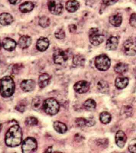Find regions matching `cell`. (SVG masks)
Returning <instances> with one entry per match:
<instances>
[{
    "mask_svg": "<svg viewBox=\"0 0 136 153\" xmlns=\"http://www.w3.org/2000/svg\"><path fill=\"white\" fill-rule=\"evenodd\" d=\"M128 150L130 152L136 153V139L132 140L130 142Z\"/></svg>",
    "mask_w": 136,
    "mask_h": 153,
    "instance_id": "cell-34",
    "label": "cell"
},
{
    "mask_svg": "<svg viewBox=\"0 0 136 153\" xmlns=\"http://www.w3.org/2000/svg\"><path fill=\"white\" fill-rule=\"evenodd\" d=\"M90 42L92 45L98 46L104 41V36L99 32L97 28H92L89 31Z\"/></svg>",
    "mask_w": 136,
    "mask_h": 153,
    "instance_id": "cell-9",
    "label": "cell"
},
{
    "mask_svg": "<svg viewBox=\"0 0 136 153\" xmlns=\"http://www.w3.org/2000/svg\"><path fill=\"white\" fill-rule=\"evenodd\" d=\"M15 85L11 77L5 76L1 79L0 93L4 97H9L13 94L15 90Z\"/></svg>",
    "mask_w": 136,
    "mask_h": 153,
    "instance_id": "cell-2",
    "label": "cell"
},
{
    "mask_svg": "<svg viewBox=\"0 0 136 153\" xmlns=\"http://www.w3.org/2000/svg\"><path fill=\"white\" fill-rule=\"evenodd\" d=\"M111 63L110 59L104 55H99L95 60V65L96 68L102 71L108 70L110 67Z\"/></svg>",
    "mask_w": 136,
    "mask_h": 153,
    "instance_id": "cell-4",
    "label": "cell"
},
{
    "mask_svg": "<svg viewBox=\"0 0 136 153\" xmlns=\"http://www.w3.org/2000/svg\"><path fill=\"white\" fill-rule=\"evenodd\" d=\"M90 88V83L85 80L77 82L73 87L76 92L80 94L86 93L89 90Z\"/></svg>",
    "mask_w": 136,
    "mask_h": 153,
    "instance_id": "cell-10",
    "label": "cell"
},
{
    "mask_svg": "<svg viewBox=\"0 0 136 153\" xmlns=\"http://www.w3.org/2000/svg\"><path fill=\"white\" fill-rule=\"evenodd\" d=\"M49 41L45 37H41L37 41L36 48L37 50L40 52L45 51L49 48Z\"/></svg>",
    "mask_w": 136,
    "mask_h": 153,
    "instance_id": "cell-13",
    "label": "cell"
},
{
    "mask_svg": "<svg viewBox=\"0 0 136 153\" xmlns=\"http://www.w3.org/2000/svg\"><path fill=\"white\" fill-rule=\"evenodd\" d=\"M123 50L126 55L129 56L136 55V38H131L125 41L123 45Z\"/></svg>",
    "mask_w": 136,
    "mask_h": 153,
    "instance_id": "cell-6",
    "label": "cell"
},
{
    "mask_svg": "<svg viewBox=\"0 0 136 153\" xmlns=\"http://www.w3.org/2000/svg\"><path fill=\"white\" fill-rule=\"evenodd\" d=\"M119 44V40L116 37L112 36L107 40L106 49L109 51L116 50Z\"/></svg>",
    "mask_w": 136,
    "mask_h": 153,
    "instance_id": "cell-16",
    "label": "cell"
},
{
    "mask_svg": "<svg viewBox=\"0 0 136 153\" xmlns=\"http://www.w3.org/2000/svg\"><path fill=\"white\" fill-rule=\"evenodd\" d=\"M134 74L135 76V78H136V68L134 70Z\"/></svg>",
    "mask_w": 136,
    "mask_h": 153,
    "instance_id": "cell-39",
    "label": "cell"
},
{
    "mask_svg": "<svg viewBox=\"0 0 136 153\" xmlns=\"http://www.w3.org/2000/svg\"><path fill=\"white\" fill-rule=\"evenodd\" d=\"M109 22L115 27H118L121 26L122 22V16L120 13L113 14L109 17Z\"/></svg>",
    "mask_w": 136,
    "mask_h": 153,
    "instance_id": "cell-21",
    "label": "cell"
},
{
    "mask_svg": "<svg viewBox=\"0 0 136 153\" xmlns=\"http://www.w3.org/2000/svg\"><path fill=\"white\" fill-rule=\"evenodd\" d=\"M34 8V4L30 1H26L20 4L19 9L21 13H25L32 11Z\"/></svg>",
    "mask_w": 136,
    "mask_h": 153,
    "instance_id": "cell-22",
    "label": "cell"
},
{
    "mask_svg": "<svg viewBox=\"0 0 136 153\" xmlns=\"http://www.w3.org/2000/svg\"><path fill=\"white\" fill-rule=\"evenodd\" d=\"M53 127L56 132L62 134L66 133L67 131V127L65 124L60 121L54 122Z\"/></svg>",
    "mask_w": 136,
    "mask_h": 153,
    "instance_id": "cell-23",
    "label": "cell"
},
{
    "mask_svg": "<svg viewBox=\"0 0 136 153\" xmlns=\"http://www.w3.org/2000/svg\"><path fill=\"white\" fill-rule=\"evenodd\" d=\"M79 7L80 4L76 0H69L66 3V9L69 13H74L79 9Z\"/></svg>",
    "mask_w": 136,
    "mask_h": 153,
    "instance_id": "cell-17",
    "label": "cell"
},
{
    "mask_svg": "<svg viewBox=\"0 0 136 153\" xmlns=\"http://www.w3.org/2000/svg\"><path fill=\"white\" fill-rule=\"evenodd\" d=\"M16 41L11 38H4L2 42L3 48L8 51H12L14 50L16 48Z\"/></svg>",
    "mask_w": 136,
    "mask_h": 153,
    "instance_id": "cell-14",
    "label": "cell"
},
{
    "mask_svg": "<svg viewBox=\"0 0 136 153\" xmlns=\"http://www.w3.org/2000/svg\"><path fill=\"white\" fill-rule=\"evenodd\" d=\"M85 57L81 55H74L73 58V63L75 65L81 66L83 65L85 62Z\"/></svg>",
    "mask_w": 136,
    "mask_h": 153,
    "instance_id": "cell-29",
    "label": "cell"
},
{
    "mask_svg": "<svg viewBox=\"0 0 136 153\" xmlns=\"http://www.w3.org/2000/svg\"><path fill=\"white\" fill-rule=\"evenodd\" d=\"M129 23L131 26L136 28V13H133L131 14Z\"/></svg>",
    "mask_w": 136,
    "mask_h": 153,
    "instance_id": "cell-35",
    "label": "cell"
},
{
    "mask_svg": "<svg viewBox=\"0 0 136 153\" xmlns=\"http://www.w3.org/2000/svg\"><path fill=\"white\" fill-rule=\"evenodd\" d=\"M37 147L38 144L36 139L33 137H28L23 142L22 149L23 152L30 153L36 151Z\"/></svg>",
    "mask_w": 136,
    "mask_h": 153,
    "instance_id": "cell-8",
    "label": "cell"
},
{
    "mask_svg": "<svg viewBox=\"0 0 136 153\" xmlns=\"http://www.w3.org/2000/svg\"><path fill=\"white\" fill-rule=\"evenodd\" d=\"M97 88L99 91L102 93L108 94L109 92V85L105 81H99L97 83Z\"/></svg>",
    "mask_w": 136,
    "mask_h": 153,
    "instance_id": "cell-25",
    "label": "cell"
},
{
    "mask_svg": "<svg viewBox=\"0 0 136 153\" xmlns=\"http://www.w3.org/2000/svg\"><path fill=\"white\" fill-rule=\"evenodd\" d=\"M129 84V79L124 76L118 77L115 81V85L117 88L120 90L124 89Z\"/></svg>",
    "mask_w": 136,
    "mask_h": 153,
    "instance_id": "cell-20",
    "label": "cell"
},
{
    "mask_svg": "<svg viewBox=\"0 0 136 153\" xmlns=\"http://www.w3.org/2000/svg\"><path fill=\"white\" fill-rule=\"evenodd\" d=\"M75 123L79 127H84L86 126L87 124V119L84 118H77Z\"/></svg>",
    "mask_w": 136,
    "mask_h": 153,
    "instance_id": "cell-33",
    "label": "cell"
},
{
    "mask_svg": "<svg viewBox=\"0 0 136 153\" xmlns=\"http://www.w3.org/2000/svg\"><path fill=\"white\" fill-rule=\"evenodd\" d=\"M22 139V133L20 126L15 125L11 126L6 135L5 143L10 147L20 145Z\"/></svg>",
    "mask_w": 136,
    "mask_h": 153,
    "instance_id": "cell-1",
    "label": "cell"
},
{
    "mask_svg": "<svg viewBox=\"0 0 136 153\" xmlns=\"http://www.w3.org/2000/svg\"><path fill=\"white\" fill-rule=\"evenodd\" d=\"M55 37L59 39H63L65 37V33L62 29H59L55 32Z\"/></svg>",
    "mask_w": 136,
    "mask_h": 153,
    "instance_id": "cell-32",
    "label": "cell"
},
{
    "mask_svg": "<svg viewBox=\"0 0 136 153\" xmlns=\"http://www.w3.org/2000/svg\"><path fill=\"white\" fill-rule=\"evenodd\" d=\"M36 82L31 79L23 80L20 84L22 90L25 92H30L33 91L36 87Z\"/></svg>",
    "mask_w": 136,
    "mask_h": 153,
    "instance_id": "cell-11",
    "label": "cell"
},
{
    "mask_svg": "<svg viewBox=\"0 0 136 153\" xmlns=\"http://www.w3.org/2000/svg\"><path fill=\"white\" fill-rule=\"evenodd\" d=\"M10 3L12 4L16 5L18 4L21 2V0H8Z\"/></svg>",
    "mask_w": 136,
    "mask_h": 153,
    "instance_id": "cell-38",
    "label": "cell"
},
{
    "mask_svg": "<svg viewBox=\"0 0 136 153\" xmlns=\"http://www.w3.org/2000/svg\"><path fill=\"white\" fill-rule=\"evenodd\" d=\"M104 4L107 6H111L115 4L119 0H102Z\"/></svg>",
    "mask_w": 136,
    "mask_h": 153,
    "instance_id": "cell-36",
    "label": "cell"
},
{
    "mask_svg": "<svg viewBox=\"0 0 136 153\" xmlns=\"http://www.w3.org/2000/svg\"><path fill=\"white\" fill-rule=\"evenodd\" d=\"M51 76L47 73H44L39 76L38 79V84L39 87L44 88L50 83Z\"/></svg>",
    "mask_w": 136,
    "mask_h": 153,
    "instance_id": "cell-18",
    "label": "cell"
},
{
    "mask_svg": "<svg viewBox=\"0 0 136 153\" xmlns=\"http://www.w3.org/2000/svg\"><path fill=\"white\" fill-rule=\"evenodd\" d=\"M127 137L125 132L122 131H119L115 135V143L119 148H123L126 144Z\"/></svg>",
    "mask_w": 136,
    "mask_h": 153,
    "instance_id": "cell-12",
    "label": "cell"
},
{
    "mask_svg": "<svg viewBox=\"0 0 136 153\" xmlns=\"http://www.w3.org/2000/svg\"><path fill=\"white\" fill-rule=\"evenodd\" d=\"M114 69L116 73L119 74H123L127 71L128 66L126 64L120 62L115 65Z\"/></svg>",
    "mask_w": 136,
    "mask_h": 153,
    "instance_id": "cell-26",
    "label": "cell"
},
{
    "mask_svg": "<svg viewBox=\"0 0 136 153\" xmlns=\"http://www.w3.org/2000/svg\"><path fill=\"white\" fill-rule=\"evenodd\" d=\"M95 121L94 119L89 118V119H87V124H86V126L88 127H91L93 126L95 124Z\"/></svg>",
    "mask_w": 136,
    "mask_h": 153,
    "instance_id": "cell-37",
    "label": "cell"
},
{
    "mask_svg": "<svg viewBox=\"0 0 136 153\" xmlns=\"http://www.w3.org/2000/svg\"><path fill=\"white\" fill-rule=\"evenodd\" d=\"M13 21V16L8 13H4L0 14V24L3 26H8Z\"/></svg>",
    "mask_w": 136,
    "mask_h": 153,
    "instance_id": "cell-19",
    "label": "cell"
},
{
    "mask_svg": "<svg viewBox=\"0 0 136 153\" xmlns=\"http://www.w3.org/2000/svg\"><path fill=\"white\" fill-rule=\"evenodd\" d=\"M38 121L36 118L33 117H29L25 120V125L28 126H35L38 124Z\"/></svg>",
    "mask_w": 136,
    "mask_h": 153,
    "instance_id": "cell-31",
    "label": "cell"
},
{
    "mask_svg": "<svg viewBox=\"0 0 136 153\" xmlns=\"http://www.w3.org/2000/svg\"><path fill=\"white\" fill-rule=\"evenodd\" d=\"M68 53L62 49H55L53 55L54 63L57 65L65 64L68 61Z\"/></svg>",
    "mask_w": 136,
    "mask_h": 153,
    "instance_id": "cell-7",
    "label": "cell"
},
{
    "mask_svg": "<svg viewBox=\"0 0 136 153\" xmlns=\"http://www.w3.org/2000/svg\"><path fill=\"white\" fill-rule=\"evenodd\" d=\"M50 24V20L48 17L43 16L39 19V26L43 28H46L49 27Z\"/></svg>",
    "mask_w": 136,
    "mask_h": 153,
    "instance_id": "cell-30",
    "label": "cell"
},
{
    "mask_svg": "<svg viewBox=\"0 0 136 153\" xmlns=\"http://www.w3.org/2000/svg\"><path fill=\"white\" fill-rule=\"evenodd\" d=\"M43 109L46 114L50 115H56L60 109L59 104L55 99L49 98L43 102Z\"/></svg>",
    "mask_w": 136,
    "mask_h": 153,
    "instance_id": "cell-3",
    "label": "cell"
},
{
    "mask_svg": "<svg viewBox=\"0 0 136 153\" xmlns=\"http://www.w3.org/2000/svg\"><path fill=\"white\" fill-rule=\"evenodd\" d=\"M100 120L102 123H109L111 120V116L108 112H103L100 114Z\"/></svg>",
    "mask_w": 136,
    "mask_h": 153,
    "instance_id": "cell-28",
    "label": "cell"
},
{
    "mask_svg": "<svg viewBox=\"0 0 136 153\" xmlns=\"http://www.w3.org/2000/svg\"><path fill=\"white\" fill-rule=\"evenodd\" d=\"M32 43V39L28 36H23L19 39L18 44L22 49H26L31 45Z\"/></svg>",
    "mask_w": 136,
    "mask_h": 153,
    "instance_id": "cell-15",
    "label": "cell"
},
{
    "mask_svg": "<svg viewBox=\"0 0 136 153\" xmlns=\"http://www.w3.org/2000/svg\"><path fill=\"white\" fill-rule=\"evenodd\" d=\"M1 47H2V45H1V42H0V50H1Z\"/></svg>",
    "mask_w": 136,
    "mask_h": 153,
    "instance_id": "cell-41",
    "label": "cell"
},
{
    "mask_svg": "<svg viewBox=\"0 0 136 153\" xmlns=\"http://www.w3.org/2000/svg\"><path fill=\"white\" fill-rule=\"evenodd\" d=\"M1 129H2V125L0 124V132H1Z\"/></svg>",
    "mask_w": 136,
    "mask_h": 153,
    "instance_id": "cell-40",
    "label": "cell"
},
{
    "mask_svg": "<svg viewBox=\"0 0 136 153\" xmlns=\"http://www.w3.org/2000/svg\"><path fill=\"white\" fill-rule=\"evenodd\" d=\"M48 6L49 11L54 15H60L63 12L62 0H48Z\"/></svg>",
    "mask_w": 136,
    "mask_h": 153,
    "instance_id": "cell-5",
    "label": "cell"
},
{
    "mask_svg": "<svg viewBox=\"0 0 136 153\" xmlns=\"http://www.w3.org/2000/svg\"><path fill=\"white\" fill-rule=\"evenodd\" d=\"M44 101L40 97H36L33 99L32 103V107L33 110L39 111L43 109Z\"/></svg>",
    "mask_w": 136,
    "mask_h": 153,
    "instance_id": "cell-24",
    "label": "cell"
},
{
    "mask_svg": "<svg viewBox=\"0 0 136 153\" xmlns=\"http://www.w3.org/2000/svg\"><path fill=\"white\" fill-rule=\"evenodd\" d=\"M0 2H1V0H0Z\"/></svg>",
    "mask_w": 136,
    "mask_h": 153,
    "instance_id": "cell-42",
    "label": "cell"
},
{
    "mask_svg": "<svg viewBox=\"0 0 136 153\" xmlns=\"http://www.w3.org/2000/svg\"><path fill=\"white\" fill-rule=\"evenodd\" d=\"M84 108L88 111H93L96 109V104L93 100L89 99L85 102L83 104Z\"/></svg>",
    "mask_w": 136,
    "mask_h": 153,
    "instance_id": "cell-27",
    "label": "cell"
}]
</instances>
